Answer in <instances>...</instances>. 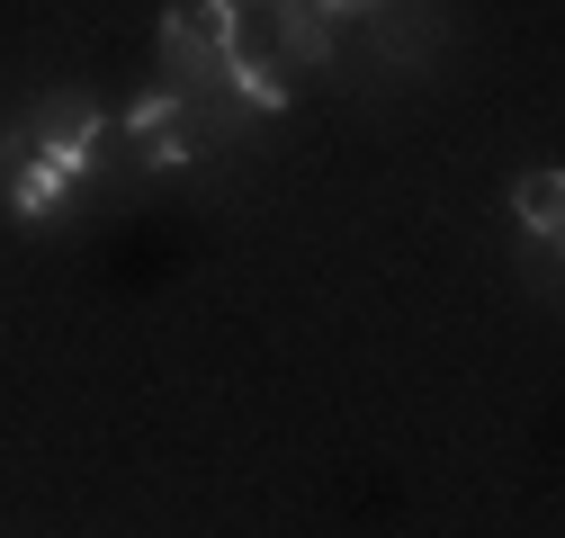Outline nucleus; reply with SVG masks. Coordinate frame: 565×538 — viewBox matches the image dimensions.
<instances>
[{
    "label": "nucleus",
    "mask_w": 565,
    "mask_h": 538,
    "mask_svg": "<svg viewBox=\"0 0 565 538\" xmlns=\"http://www.w3.org/2000/svg\"><path fill=\"white\" fill-rule=\"evenodd\" d=\"M28 144H36V153H45L63 180L82 189V180L99 171L108 117H99V99H90V90H45V99H36V117H28Z\"/></svg>",
    "instance_id": "obj_1"
},
{
    "label": "nucleus",
    "mask_w": 565,
    "mask_h": 538,
    "mask_svg": "<svg viewBox=\"0 0 565 538\" xmlns=\"http://www.w3.org/2000/svg\"><path fill=\"white\" fill-rule=\"evenodd\" d=\"M126 134H135V153H145L153 171H180V162H198L206 144H216V126H198L189 90H171V82L126 108Z\"/></svg>",
    "instance_id": "obj_2"
},
{
    "label": "nucleus",
    "mask_w": 565,
    "mask_h": 538,
    "mask_svg": "<svg viewBox=\"0 0 565 538\" xmlns=\"http://www.w3.org/2000/svg\"><path fill=\"white\" fill-rule=\"evenodd\" d=\"M63 197H73V180H63L28 134H10V144H0V207H10L19 225H54Z\"/></svg>",
    "instance_id": "obj_3"
},
{
    "label": "nucleus",
    "mask_w": 565,
    "mask_h": 538,
    "mask_svg": "<svg viewBox=\"0 0 565 538\" xmlns=\"http://www.w3.org/2000/svg\"><path fill=\"white\" fill-rule=\"evenodd\" d=\"M269 45L278 63H332V19L315 0H269Z\"/></svg>",
    "instance_id": "obj_4"
},
{
    "label": "nucleus",
    "mask_w": 565,
    "mask_h": 538,
    "mask_svg": "<svg viewBox=\"0 0 565 538\" xmlns=\"http://www.w3.org/2000/svg\"><path fill=\"white\" fill-rule=\"evenodd\" d=\"M512 216H521L539 243H556V225H565V171H547V162L521 171V180H512Z\"/></svg>",
    "instance_id": "obj_5"
},
{
    "label": "nucleus",
    "mask_w": 565,
    "mask_h": 538,
    "mask_svg": "<svg viewBox=\"0 0 565 538\" xmlns=\"http://www.w3.org/2000/svg\"><path fill=\"white\" fill-rule=\"evenodd\" d=\"M323 19H369V10H386V0H315Z\"/></svg>",
    "instance_id": "obj_6"
},
{
    "label": "nucleus",
    "mask_w": 565,
    "mask_h": 538,
    "mask_svg": "<svg viewBox=\"0 0 565 538\" xmlns=\"http://www.w3.org/2000/svg\"><path fill=\"white\" fill-rule=\"evenodd\" d=\"M243 10H269V0H243Z\"/></svg>",
    "instance_id": "obj_7"
}]
</instances>
